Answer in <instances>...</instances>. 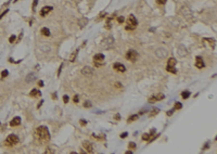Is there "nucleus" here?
I'll return each mask as SVG.
<instances>
[{"label": "nucleus", "instance_id": "14", "mask_svg": "<svg viewBox=\"0 0 217 154\" xmlns=\"http://www.w3.org/2000/svg\"><path fill=\"white\" fill-rule=\"evenodd\" d=\"M87 23H88V19H86V17L80 19L79 21H78V25H79V27H85V26L87 25Z\"/></svg>", "mask_w": 217, "mask_h": 154}, {"label": "nucleus", "instance_id": "30", "mask_svg": "<svg viewBox=\"0 0 217 154\" xmlns=\"http://www.w3.org/2000/svg\"><path fill=\"white\" fill-rule=\"evenodd\" d=\"M15 40V36L14 35H13V36H11L10 37V39H9V41H10V42H13V41Z\"/></svg>", "mask_w": 217, "mask_h": 154}, {"label": "nucleus", "instance_id": "21", "mask_svg": "<svg viewBox=\"0 0 217 154\" xmlns=\"http://www.w3.org/2000/svg\"><path fill=\"white\" fill-rule=\"evenodd\" d=\"M128 147H129V149H131V150H135V149H136V144H135L134 142H130L129 144H128Z\"/></svg>", "mask_w": 217, "mask_h": 154}, {"label": "nucleus", "instance_id": "20", "mask_svg": "<svg viewBox=\"0 0 217 154\" xmlns=\"http://www.w3.org/2000/svg\"><path fill=\"white\" fill-rule=\"evenodd\" d=\"M182 107V104L179 103V102H176L175 103V110H180Z\"/></svg>", "mask_w": 217, "mask_h": 154}, {"label": "nucleus", "instance_id": "5", "mask_svg": "<svg viewBox=\"0 0 217 154\" xmlns=\"http://www.w3.org/2000/svg\"><path fill=\"white\" fill-rule=\"evenodd\" d=\"M103 60H104V55L101 53H98L95 54V56H93V62H95V66H102V65L104 64L103 63Z\"/></svg>", "mask_w": 217, "mask_h": 154}, {"label": "nucleus", "instance_id": "35", "mask_svg": "<svg viewBox=\"0 0 217 154\" xmlns=\"http://www.w3.org/2000/svg\"><path fill=\"white\" fill-rule=\"evenodd\" d=\"M38 84H39V86H42V85H43V82H42V81H39Z\"/></svg>", "mask_w": 217, "mask_h": 154}, {"label": "nucleus", "instance_id": "17", "mask_svg": "<svg viewBox=\"0 0 217 154\" xmlns=\"http://www.w3.org/2000/svg\"><path fill=\"white\" fill-rule=\"evenodd\" d=\"M189 95H190V91H182V92H181L182 99H188Z\"/></svg>", "mask_w": 217, "mask_h": 154}, {"label": "nucleus", "instance_id": "28", "mask_svg": "<svg viewBox=\"0 0 217 154\" xmlns=\"http://www.w3.org/2000/svg\"><path fill=\"white\" fill-rule=\"evenodd\" d=\"M73 101L75 102V103H77V102L79 101V99H78V95H75V97L73 98Z\"/></svg>", "mask_w": 217, "mask_h": 154}, {"label": "nucleus", "instance_id": "34", "mask_svg": "<svg viewBox=\"0 0 217 154\" xmlns=\"http://www.w3.org/2000/svg\"><path fill=\"white\" fill-rule=\"evenodd\" d=\"M171 114H173V111H168V112H167V115H168V116H170Z\"/></svg>", "mask_w": 217, "mask_h": 154}, {"label": "nucleus", "instance_id": "2", "mask_svg": "<svg viewBox=\"0 0 217 154\" xmlns=\"http://www.w3.org/2000/svg\"><path fill=\"white\" fill-rule=\"evenodd\" d=\"M138 25V22H137L136 17L134 15H129L127 20V23H126V26H125V29L126 30H134L136 28V26Z\"/></svg>", "mask_w": 217, "mask_h": 154}, {"label": "nucleus", "instance_id": "18", "mask_svg": "<svg viewBox=\"0 0 217 154\" xmlns=\"http://www.w3.org/2000/svg\"><path fill=\"white\" fill-rule=\"evenodd\" d=\"M137 118H138V115H131V116L128 118V123H131V121H136Z\"/></svg>", "mask_w": 217, "mask_h": 154}, {"label": "nucleus", "instance_id": "10", "mask_svg": "<svg viewBox=\"0 0 217 154\" xmlns=\"http://www.w3.org/2000/svg\"><path fill=\"white\" fill-rule=\"evenodd\" d=\"M113 67H114L115 71H118V72H121V73L126 72V67L124 66L123 64H121V63H115V64L113 65Z\"/></svg>", "mask_w": 217, "mask_h": 154}, {"label": "nucleus", "instance_id": "6", "mask_svg": "<svg viewBox=\"0 0 217 154\" xmlns=\"http://www.w3.org/2000/svg\"><path fill=\"white\" fill-rule=\"evenodd\" d=\"M126 59L130 62H136L137 59H138V53L135 50H129V51L126 53Z\"/></svg>", "mask_w": 217, "mask_h": 154}, {"label": "nucleus", "instance_id": "7", "mask_svg": "<svg viewBox=\"0 0 217 154\" xmlns=\"http://www.w3.org/2000/svg\"><path fill=\"white\" fill-rule=\"evenodd\" d=\"M195 66H197V68H203V67L205 66V63H204L203 59H202L201 56H197V58H195Z\"/></svg>", "mask_w": 217, "mask_h": 154}, {"label": "nucleus", "instance_id": "36", "mask_svg": "<svg viewBox=\"0 0 217 154\" xmlns=\"http://www.w3.org/2000/svg\"><path fill=\"white\" fill-rule=\"evenodd\" d=\"M115 118H116V119H119L121 117H119V115H116V116H115Z\"/></svg>", "mask_w": 217, "mask_h": 154}, {"label": "nucleus", "instance_id": "25", "mask_svg": "<svg viewBox=\"0 0 217 154\" xmlns=\"http://www.w3.org/2000/svg\"><path fill=\"white\" fill-rule=\"evenodd\" d=\"M124 21H125V17H124V16H119L118 17V23H123Z\"/></svg>", "mask_w": 217, "mask_h": 154}, {"label": "nucleus", "instance_id": "15", "mask_svg": "<svg viewBox=\"0 0 217 154\" xmlns=\"http://www.w3.org/2000/svg\"><path fill=\"white\" fill-rule=\"evenodd\" d=\"M29 95L30 97H39V95H41V92L39 90H37V89H33L32 91H30V93H29Z\"/></svg>", "mask_w": 217, "mask_h": 154}, {"label": "nucleus", "instance_id": "4", "mask_svg": "<svg viewBox=\"0 0 217 154\" xmlns=\"http://www.w3.org/2000/svg\"><path fill=\"white\" fill-rule=\"evenodd\" d=\"M176 63H177L176 59H175V58H170V59L168 60V62H167V67H166V69H167L168 72H170V73L176 74V73H177V69H176V67H175Z\"/></svg>", "mask_w": 217, "mask_h": 154}, {"label": "nucleus", "instance_id": "19", "mask_svg": "<svg viewBox=\"0 0 217 154\" xmlns=\"http://www.w3.org/2000/svg\"><path fill=\"white\" fill-rule=\"evenodd\" d=\"M150 137H151V134H142V139H143V140L149 141L150 140Z\"/></svg>", "mask_w": 217, "mask_h": 154}, {"label": "nucleus", "instance_id": "31", "mask_svg": "<svg viewBox=\"0 0 217 154\" xmlns=\"http://www.w3.org/2000/svg\"><path fill=\"white\" fill-rule=\"evenodd\" d=\"M127 136H128L127 132H123V134H121V138H125V137H127Z\"/></svg>", "mask_w": 217, "mask_h": 154}, {"label": "nucleus", "instance_id": "3", "mask_svg": "<svg viewBox=\"0 0 217 154\" xmlns=\"http://www.w3.org/2000/svg\"><path fill=\"white\" fill-rule=\"evenodd\" d=\"M17 142H19V137H17L16 134H12L7 137L6 141H4V144H6L7 147H13V145H15Z\"/></svg>", "mask_w": 217, "mask_h": 154}, {"label": "nucleus", "instance_id": "23", "mask_svg": "<svg viewBox=\"0 0 217 154\" xmlns=\"http://www.w3.org/2000/svg\"><path fill=\"white\" fill-rule=\"evenodd\" d=\"M167 0H156V2H157L158 4H165L166 3Z\"/></svg>", "mask_w": 217, "mask_h": 154}, {"label": "nucleus", "instance_id": "16", "mask_svg": "<svg viewBox=\"0 0 217 154\" xmlns=\"http://www.w3.org/2000/svg\"><path fill=\"white\" fill-rule=\"evenodd\" d=\"M41 34L43 35V36H46V37H48V36H50V30L48 29V28H46V27H43L42 29H41Z\"/></svg>", "mask_w": 217, "mask_h": 154}, {"label": "nucleus", "instance_id": "8", "mask_svg": "<svg viewBox=\"0 0 217 154\" xmlns=\"http://www.w3.org/2000/svg\"><path fill=\"white\" fill-rule=\"evenodd\" d=\"M82 147L86 149V151L88 152V153H91V152L93 151V147H92L90 141H87V140L84 141V142H82Z\"/></svg>", "mask_w": 217, "mask_h": 154}, {"label": "nucleus", "instance_id": "11", "mask_svg": "<svg viewBox=\"0 0 217 154\" xmlns=\"http://www.w3.org/2000/svg\"><path fill=\"white\" fill-rule=\"evenodd\" d=\"M164 94H162V93H160V94H157V95H154V97H152V98H150L149 99V102L150 103H153V102H155V101H160V100H163L164 99Z\"/></svg>", "mask_w": 217, "mask_h": 154}, {"label": "nucleus", "instance_id": "29", "mask_svg": "<svg viewBox=\"0 0 217 154\" xmlns=\"http://www.w3.org/2000/svg\"><path fill=\"white\" fill-rule=\"evenodd\" d=\"M151 113H152L151 115H156V113H158V108H154L153 112H151Z\"/></svg>", "mask_w": 217, "mask_h": 154}, {"label": "nucleus", "instance_id": "22", "mask_svg": "<svg viewBox=\"0 0 217 154\" xmlns=\"http://www.w3.org/2000/svg\"><path fill=\"white\" fill-rule=\"evenodd\" d=\"M77 51H78V50H76V51H75V53H73V54H72V56H71V62H73V61L75 60V58H76V53H77Z\"/></svg>", "mask_w": 217, "mask_h": 154}, {"label": "nucleus", "instance_id": "24", "mask_svg": "<svg viewBox=\"0 0 217 154\" xmlns=\"http://www.w3.org/2000/svg\"><path fill=\"white\" fill-rule=\"evenodd\" d=\"M91 106V102L90 101H86L85 102V107H90Z\"/></svg>", "mask_w": 217, "mask_h": 154}, {"label": "nucleus", "instance_id": "9", "mask_svg": "<svg viewBox=\"0 0 217 154\" xmlns=\"http://www.w3.org/2000/svg\"><path fill=\"white\" fill-rule=\"evenodd\" d=\"M81 74H82V75H85V76H87V77H89V76H91L93 74V72H92V69H91V67L86 66V67H84V68L81 69Z\"/></svg>", "mask_w": 217, "mask_h": 154}, {"label": "nucleus", "instance_id": "27", "mask_svg": "<svg viewBox=\"0 0 217 154\" xmlns=\"http://www.w3.org/2000/svg\"><path fill=\"white\" fill-rule=\"evenodd\" d=\"M6 76H8V72L7 71H3L1 73V77H6Z\"/></svg>", "mask_w": 217, "mask_h": 154}, {"label": "nucleus", "instance_id": "32", "mask_svg": "<svg viewBox=\"0 0 217 154\" xmlns=\"http://www.w3.org/2000/svg\"><path fill=\"white\" fill-rule=\"evenodd\" d=\"M80 124H81L82 126H85V125H86V124H87V121H85V119H81V121H80Z\"/></svg>", "mask_w": 217, "mask_h": 154}, {"label": "nucleus", "instance_id": "1", "mask_svg": "<svg viewBox=\"0 0 217 154\" xmlns=\"http://www.w3.org/2000/svg\"><path fill=\"white\" fill-rule=\"evenodd\" d=\"M35 137L40 143H46L50 140L49 129L46 126H39L35 131Z\"/></svg>", "mask_w": 217, "mask_h": 154}, {"label": "nucleus", "instance_id": "13", "mask_svg": "<svg viewBox=\"0 0 217 154\" xmlns=\"http://www.w3.org/2000/svg\"><path fill=\"white\" fill-rule=\"evenodd\" d=\"M20 124H21V117H14V118L11 121V123H10V125L12 126V127H14V126H19Z\"/></svg>", "mask_w": 217, "mask_h": 154}, {"label": "nucleus", "instance_id": "26", "mask_svg": "<svg viewBox=\"0 0 217 154\" xmlns=\"http://www.w3.org/2000/svg\"><path fill=\"white\" fill-rule=\"evenodd\" d=\"M63 101H64V103H67V102H68V97L64 95V97H63Z\"/></svg>", "mask_w": 217, "mask_h": 154}, {"label": "nucleus", "instance_id": "12", "mask_svg": "<svg viewBox=\"0 0 217 154\" xmlns=\"http://www.w3.org/2000/svg\"><path fill=\"white\" fill-rule=\"evenodd\" d=\"M51 10H52V7H43L40 11V15L41 16H46Z\"/></svg>", "mask_w": 217, "mask_h": 154}, {"label": "nucleus", "instance_id": "33", "mask_svg": "<svg viewBox=\"0 0 217 154\" xmlns=\"http://www.w3.org/2000/svg\"><path fill=\"white\" fill-rule=\"evenodd\" d=\"M37 1H38V0H34V4H33V9H35V7H36V4H37Z\"/></svg>", "mask_w": 217, "mask_h": 154}]
</instances>
